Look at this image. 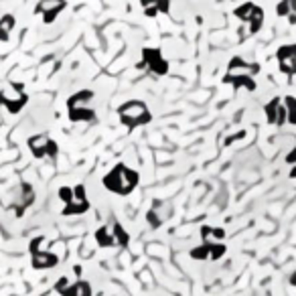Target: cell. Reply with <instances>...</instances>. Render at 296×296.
<instances>
[{
	"label": "cell",
	"instance_id": "6da1fadb",
	"mask_svg": "<svg viewBox=\"0 0 296 296\" xmlns=\"http://www.w3.org/2000/svg\"><path fill=\"white\" fill-rule=\"evenodd\" d=\"M138 183H140L138 171H134V168H130L128 164H124V162L114 164L101 179V185L108 189L110 193L120 195V197L132 195L134 189L138 187Z\"/></svg>",
	"mask_w": 296,
	"mask_h": 296
},
{
	"label": "cell",
	"instance_id": "7a4b0ae2",
	"mask_svg": "<svg viewBox=\"0 0 296 296\" xmlns=\"http://www.w3.org/2000/svg\"><path fill=\"white\" fill-rule=\"evenodd\" d=\"M258 73H260L258 63H247L242 57H234L227 63V71L223 75V83L234 86V88H244L247 92H256L258 83L253 77H256Z\"/></svg>",
	"mask_w": 296,
	"mask_h": 296
},
{
	"label": "cell",
	"instance_id": "3957f363",
	"mask_svg": "<svg viewBox=\"0 0 296 296\" xmlns=\"http://www.w3.org/2000/svg\"><path fill=\"white\" fill-rule=\"evenodd\" d=\"M59 199L63 201V209H61V215L63 217H71V215H83L90 211V199L86 193V187L83 185H63L59 187L57 191Z\"/></svg>",
	"mask_w": 296,
	"mask_h": 296
},
{
	"label": "cell",
	"instance_id": "277c9868",
	"mask_svg": "<svg viewBox=\"0 0 296 296\" xmlns=\"http://www.w3.org/2000/svg\"><path fill=\"white\" fill-rule=\"evenodd\" d=\"M94 92L92 90H81L67 98V116L71 122H96L98 114L94 110Z\"/></svg>",
	"mask_w": 296,
	"mask_h": 296
},
{
	"label": "cell",
	"instance_id": "5b68a950",
	"mask_svg": "<svg viewBox=\"0 0 296 296\" xmlns=\"http://www.w3.org/2000/svg\"><path fill=\"white\" fill-rule=\"evenodd\" d=\"M118 118L128 130H134V128H140V126H146L150 122L152 114L142 99H128L118 108Z\"/></svg>",
	"mask_w": 296,
	"mask_h": 296
},
{
	"label": "cell",
	"instance_id": "8992f818",
	"mask_svg": "<svg viewBox=\"0 0 296 296\" xmlns=\"http://www.w3.org/2000/svg\"><path fill=\"white\" fill-rule=\"evenodd\" d=\"M29 96L23 88V83H10L8 88L0 90V105L6 108L8 114H18L27 105Z\"/></svg>",
	"mask_w": 296,
	"mask_h": 296
},
{
	"label": "cell",
	"instance_id": "52a82bcc",
	"mask_svg": "<svg viewBox=\"0 0 296 296\" xmlns=\"http://www.w3.org/2000/svg\"><path fill=\"white\" fill-rule=\"evenodd\" d=\"M45 242L43 236H37L29 244V253H31V266L35 270H51L59 264V256L49 249H41V244Z\"/></svg>",
	"mask_w": 296,
	"mask_h": 296
},
{
	"label": "cell",
	"instance_id": "ba28073f",
	"mask_svg": "<svg viewBox=\"0 0 296 296\" xmlns=\"http://www.w3.org/2000/svg\"><path fill=\"white\" fill-rule=\"evenodd\" d=\"M27 146L35 158L43 160V158H49V160H55L57 154H59V144L49 136V134H35L27 140Z\"/></svg>",
	"mask_w": 296,
	"mask_h": 296
},
{
	"label": "cell",
	"instance_id": "9c48e42d",
	"mask_svg": "<svg viewBox=\"0 0 296 296\" xmlns=\"http://www.w3.org/2000/svg\"><path fill=\"white\" fill-rule=\"evenodd\" d=\"M234 14L242 20L244 25L249 27V35H256V33L262 29V25H264V10H262L258 4H253V2H244V4H240V6L234 10Z\"/></svg>",
	"mask_w": 296,
	"mask_h": 296
},
{
	"label": "cell",
	"instance_id": "30bf717a",
	"mask_svg": "<svg viewBox=\"0 0 296 296\" xmlns=\"http://www.w3.org/2000/svg\"><path fill=\"white\" fill-rule=\"evenodd\" d=\"M140 67H146L150 73L162 77L168 73V61L164 59L162 51L156 49V47H144L142 49V63Z\"/></svg>",
	"mask_w": 296,
	"mask_h": 296
},
{
	"label": "cell",
	"instance_id": "8fae6325",
	"mask_svg": "<svg viewBox=\"0 0 296 296\" xmlns=\"http://www.w3.org/2000/svg\"><path fill=\"white\" fill-rule=\"evenodd\" d=\"M225 251H227V246L223 242H215V244L203 242L201 246H197L189 251V256L193 260H201V262H217L225 256Z\"/></svg>",
	"mask_w": 296,
	"mask_h": 296
},
{
	"label": "cell",
	"instance_id": "7c38bea8",
	"mask_svg": "<svg viewBox=\"0 0 296 296\" xmlns=\"http://www.w3.org/2000/svg\"><path fill=\"white\" fill-rule=\"evenodd\" d=\"M55 292L59 296H92V284L81 278L71 282L67 276H61L55 282Z\"/></svg>",
	"mask_w": 296,
	"mask_h": 296
},
{
	"label": "cell",
	"instance_id": "4fadbf2b",
	"mask_svg": "<svg viewBox=\"0 0 296 296\" xmlns=\"http://www.w3.org/2000/svg\"><path fill=\"white\" fill-rule=\"evenodd\" d=\"M171 217H173V205L168 201H164V199H156L152 203V207L148 209V213H146V221L152 229L162 227Z\"/></svg>",
	"mask_w": 296,
	"mask_h": 296
},
{
	"label": "cell",
	"instance_id": "5bb4252c",
	"mask_svg": "<svg viewBox=\"0 0 296 296\" xmlns=\"http://www.w3.org/2000/svg\"><path fill=\"white\" fill-rule=\"evenodd\" d=\"M264 114H266L268 124H272V126H284L288 122V118H286V105H284L282 98H272L264 105Z\"/></svg>",
	"mask_w": 296,
	"mask_h": 296
},
{
	"label": "cell",
	"instance_id": "9a60e30c",
	"mask_svg": "<svg viewBox=\"0 0 296 296\" xmlns=\"http://www.w3.org/2000/svg\"><path fill=\"white\" fill-rule=\"evenodd\" d=\"M276 59H278V67L282 73L296 75V43L282 45L276 51Z\"/></svg>",
	"mask_w": 296,
	"mask_h": 296
},
{
	"label": "cell",
	"instance_id": "2e32d148",
	"mask_svg": "<svg viewBox=\"0 0 296 296\" xmlns=\"http://www.w3.org/2000/svg\"><path fill=\"white\" fill-rule=\"evenodd\" d=\"M65 0H39V4L35 8L37 14H43L45 25H51L53 20L57 18V14L65 8Z\"/></svg>",
	"mask_w": 296,
	"mask_h": 296
},
{
	"label": "cell",
	"instance_id": "e0dca14e",
	"mask_svg": "<svg viewBox=\"0 0 296 296\" xmlns=\"http://www.w3.org/2000/svg\"><path fill=\"white\" fill-rule=\"evenodd\" d=\"M35 203V189L31 183H20V195L18 201H14V213L16 217H23L25 211Z\"/></svg>",
	"mask_w": 296,
	"mask_h": 296
},
{
	"label": "cell",
	"instance_id": "ac0fdd59",
	"mask_svg": "<svg viewBox=\"0 0 296 296\" xmlns=\"http://www.w3.org/2000/svg\"><path fill=\"white\" fill-rule=\"evenodd\" d=\"M94 236H96V244H98L99 247H103V249L116 247V238H114V231H112V225H110V223L98 227Z\"/></svg>",
	"mask_w": 296,
	"mask_h": 296
},
{
	"label": "cell",
	"instance_id": "d6986e66",
	"mask_svg": "<svg viewBox=\"0 0 296 296\" xmlns=\"http://www.w3.org/2000/svg\"><path fill=\"white\" fill-rule=\"evenodd\" d=\"M140 4L146 12V16H156L158 12H168L171 0H140Z\"/></svg>",
	"mask_w": 296,
	"mask_h": 296
},
{
	"label": "cell",
	"instance_id": "ffe728a7",
	"mask_svg": "<svg viewBox=\"0 0 296 296\" xmlns=\"http://www.w3.org/2000/svg\"><path fill=\"white\" fill-rule=\"evenodd\" d=\"M110 225H112V231H114V238H116V247L120 249H126L130 246V234L124 229V225L118 221V219H110Z\"/></svg>",
	"mask_w": 296,
	"mask_h": 296
},
{
	"label": "cell",
	"instance_id": "44dd1931",
	"mask_svg": "<svg viewBox=\"0 0 296 296\" xmlns=\"http://www.w3.org/2000/svg\"><path fill=\"white\" fill-rule=\"evenodd\" d=\"M276 14L290 20V25H296V0H282L276 6Z\"/></svg>",
	"mask_w": 296,
	"mask_h": 296
},
{
	"label": "cell",
	"instance_id": "7402d4cb",
	"mask_svg": "<svg viewBox=\"0 0 296 296\" xmlns=\"http://www.w3.org/2000/svg\"><path fill=\"white\" fill-rule=\"evenodd\" d=\"M223 238H225V229L223 227H211V225H203L201 227V240L203 242L215 244V242H223Z\"/></svg>",
	"mask_w": 296,
	"mask_h": 296
},
{
	"label": "cell",
	"instance_id": "603a6c76",
	"mask_svg": "<svg viewBox=\"0 0 296 296\" xmlns=\"http://www.w3.org/2000/svg\"><path fill=\"white\" fill-rule=\"evenodd\" d=\"M14 25H16V20L12 14H4L0 18V41H2V43H6L10 39V31L14 29Z\"/></svg>",
	"mask_w": 296,
	"mask_h": 296
},
{
	"label": "cell",
	"instance_id": "cb8c5ba5",
	"mask_svg": "<svg viewBox=\"0 0 296 296\" xmlns=\"http://www.w3.org/2000/svg\"><path fill=\"white\" fill-rule=\"evenodd\" d=\"M282 99H284V105H286V118H288V124L296 126V98L286 96V98H282Z\"/></svg>",
	"mask_w": 296,
	"mask_h": 296
},
{
	"label": "cell",
	"instance_id": "d4e9b609",
	"mask_svg": "<svg viewBox=\"0 0 296 296\" xmlns=\"http://www.w3.org/2000/svg\"><path fill=\"white\" fill-rule=\"evenodd\" d=\"M284 160H286V164L290 166V179H296V146L286 154Z\"/></svg>",
	"mask_w": 296,
	"mask_h": 296
},
{
	"label": "cell",
	"instance_id": "484cf974",
	"mask_svg": "<svg viewBox=\"0 0 296 296\" xmlns=\"http://www.w3.org/2000/svg\"><path fill=\"white\" fill-rule=\"evenodd\" d=\"M290 284H292V286L296 288V270L292 272V276H290Z\"/></svg>",
	"mask_w": 296,
	"mask_h": 296
}]
</instances>
